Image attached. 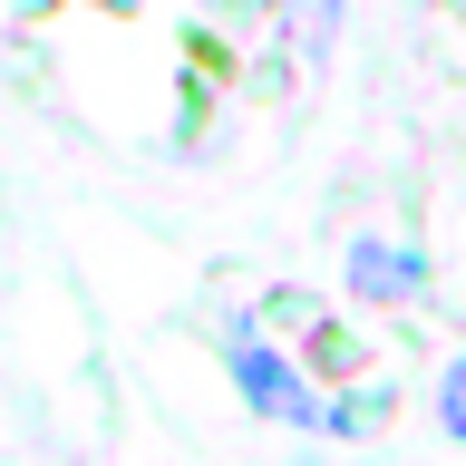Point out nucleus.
<instances>
[{"label": "nucleus", "mask_w": 466, "mask_h": 466, "mask_svg": "<svg viewBox=\"0 0 466 466\" xmlns=\"http://www.w3.org/2000/svg\"><path fill=\"white\" fill-rule=\"evenodd\" d=\"M447 428H457V437H466V370H457V379H447Z\"/></svg>", "instance_id": "obj_1"}]
</instances>
